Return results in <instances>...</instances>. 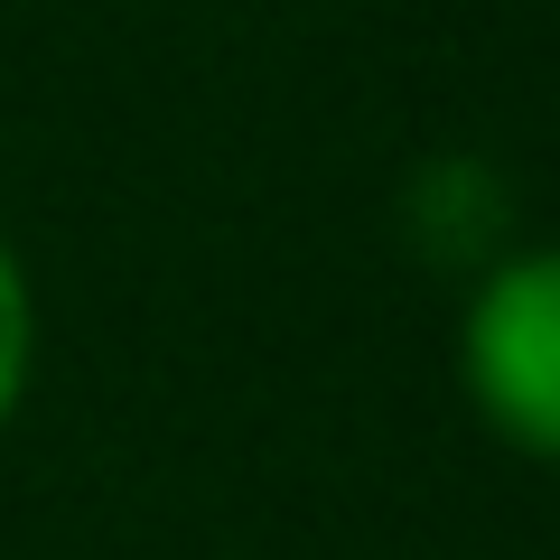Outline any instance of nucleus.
<instances>
[{"instance_id": "f257e3e1", "label": "nucleus", "mask_w": 560, "mask_h": 560, "mask_svg": "<svg viewBox=\"0 0 560 560\" xmlns=\"http://www.w3.org/2000/svg\"><path fill=\"white\" fill-rule=\"evenodd\" d=\"M458 374L504 448L560 467V243L504 253L458 318Z\"/></svg>"}, {"instance_id": "f03ea898", "label": "nucleus", "mask_w": 560, "mask_h": 560, "mask_svg": "<svg viewBox=\"0 0 560 560\" xmlns=\"http://www.w3.org/2000/svg\"><path fill=\"white\" fill-rule=\"evenodd\" d=\"M28 364H38V300H28V271H20V253L0 243V430L20 420Z\"/></svg>"}]
</instances>
